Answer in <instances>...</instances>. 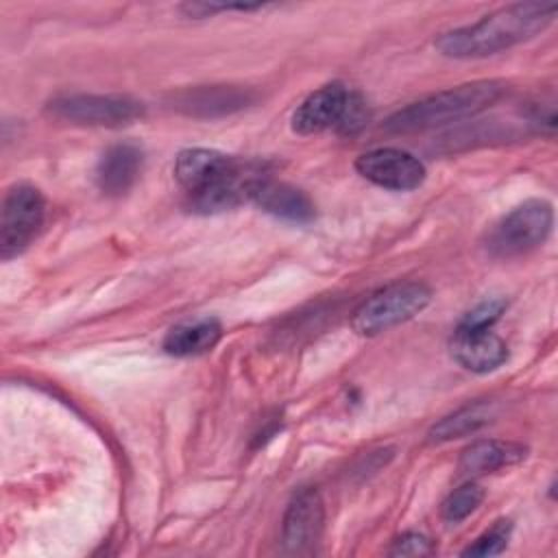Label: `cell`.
Returning a JSON list of instances; mask_svg holds the SVG:
<instances>
[{
	"label": "cell",
	"mask_w": 558,
	"mask_h": 558,
	"mask_svg": "<svg viewBox=\"0 0 558 558\" xmlns=\"http://www.w3.org/2000/svg\"><path fill=\"white\" fill-rule=\"evenodd\" d=\"M556 15V4L517 2L493 11L475 24L442 33L436 48L453 59H480L508 50L545 31Z\"/></svg>",
	"instance_id": "obj_1"
},
{
	"label": "cell",
	"mask_w": 558,
	"mask_h": 558,
	"mask_svg": "<svg viewBox=\"0 0 558 558\" xmlns=\"http://www.w3.org/2000/svg\"><path fill=\"white\" fill-rule=\"evenodd\" d=\"M257 174L259 170H248L211 148H185L174 159V179L190 194L194 211L201 214L233 209L248 201V187Z\"/></svg>",
	"instance_id": "obj_2"
},
{
	"label": "cell",
	"mask_w": 558,
	"mask_h": 558,
	"mask_svg": "<svg viewBox=\"0 0 558 558\" xmlns=\"http://www.w3.org/2000/svg\"><path fill=\"white\" fill-rule=\"evenodd\" d=\"M504 92H506V83L495 78L449 87L445 92L425 96L395 111L384 122V129L388 133H416V131H427L442 124L460 122L464 118H473L480 111L488 109L493 102H497L504 96Z\"/></svg>",
	"instance_id": "obj_3"
},
{
	"label": "cell",
	"mask_w": 558,
	"mask_h": 558,
	"mask_svg": "<svg viewBox=\"0 0 558 558\" xmlns=\"http://www.w3.org/2000/svg\"><path fill=\"white\" fill-rule=\"evenodd\" d=\"M554 227V209L543 198H530L497 220L484 238L488 255L510 259L541 246Z\"/></svg>",
	"instance_id": "obj_4"
},
{
	"label": "cell",
	"mask_w": 558,
	"mask_h": 558,
	"mask_svg": "<svg viewBox=\"0 0 558 558\" xmlns=\"http://www.w3.org/2000/svg\"><path fill=\"white\" fill-rule=\"evenodd\" d=\"M432 301V290L423 281H397L371 294L353 312V329L360 336H377L421 314Z\"/></svg>",
	"instance_id": "obj_5"
},
{
	"label": "cell",
	"mask_w": 558,
	"mask_h": 558,
	"mask_svg": "<svg viewBox=\"0 0 558 558\" xmlns=\"http://www.w3.org/2000/svg\"><path fill=\"white\" fill-rule=\"evenodd\" d=\"M46 113L78 126L118 129L144 116V105L124 94H63L48 102Z\"/></svg>",
	"instance_id": "obj_6"
},
{
	"label": "cell",
	"mask_w": 558,
	"mask_h": 558,
	"mask_svg": "<svg viewBox=\"0 0 558 558\" xmlns=\"http://www.w3.org/2000/svg\"><path fill=\"white\" fill-rule=\"evenodd\" d=\"M46 218L41 192L28 183L13 185L2 201L0 218V255L11 259L28 248Z\"/></svg>",
	"instance_id": "obj_7"
},
{
	"label": "cell",
	"mask_w": 558,
	"mask_h": 558,
	"mask_svg": "<svg viewBox=\"0 0 558 558\" xmlns=\"http://www.w3.org/2000/svg\"><path fill=\"white\" fill-rule=\"evenodd\" d=\"M355 170L371 183L408 192L425 181V166L418 157L399 148H373L355 159Z\"/></svg>",
	"instance_id": "obj_8"
},
{
	"label": "cell",
	"mask_w": 558,
	"mask_h": 558,
	"mask_svg": "<svg viewBox=\"0 0 558 558\" xmlns=\"http://www.w3.org/2000/svg\"><path fill=\"white\" fill-rule=\"evenodd\" d=\"M248 201L255 203L262 211L294 225L312 222L316 214L312 198L303 190L262 172L251 181Z\"/></svg>",
	"instance_id": "obj_9"
},
{
	"label": "cell",
	"mask_w": 558,
	"mask_h": 558,
	"mask_svg": "<svg viewBox=\"0 0 558 558\" xmlns=\"http://www.w3.org/2000/svg\"><path fill=\"white\" fill-rule=\"evenodd\" d=\"M451 357L471 373H490L497 371L508 360L506 342L490 329H471L456 327L449 340Z\"/></svg>",
	"instance_id": "obj_10"
},
{
	"label": "cell",
	"mask_w": 558,
	"mask_h": 558,
	"mask_svg": "<svg viewBox=\"0 0 558 558\" xmlns=\"http://www.w3.org/2000/svg\"><path fill=\"white\" fill-rule=\"evenodd\" d=\"M323 521L325 508L320 495L314 488L299 490L283 514L281 538L286 549L296 554L312 549L323 532Z\"/></svg>",
	"instance_id": "obj_11"
},
{
	"label": "cell",
	"mask_w": 558,
	"mask_h": 558,
	"mask_svg": "<svg viewBox=\"0 0 558 558\" xmlns=\"http://www.w3.org/2000/svg\"><path fill=\"white\" fill-rule=\"evenodd\" d=\"M351 92L342 83H327L312 92L292 113V131L301 135L320 133L338 126Z\"/></svg>",
	"instance_id": "obj_12"
},
{
	"label": "cell",
	"mask_w": 558,
	"mask_h": 558,
	"mask_svg": "<svg viewBox=\"0 0 558 558\" xmlns=\"http://www.w3.org/2000/svg\"><path fill=\"white\" fill-rule=\"evenodd\" d=\"M257 100V94L235 85H209L179 92L172 98V107L194 118H216L240 111Z\"/></svg>",
	"instance_id": "obj_13"
},
{
	"label": "cell",
	"mask_w": 558,
	"mask_h": 558,
	"mask_svg": "<svg viewBox=\"0 0 558 558\" xmlns=\"http://www.w3.org/2000/svg\"><path fill=\"white\" fill-rule=\"evenodd\" d=\"M144 153L133 142H120L109 146L96 163V185L105 196L126 194L140 179Z\"/></svg>",
	"instance_id": "obj_14"
},
{
	"label": "cell",
	"mask_w": 558,
	"mask_h": 558,
	"mask_svg": "<svg viewBox=\"0 0 558 558\" xmlns=\"http://www.w3.org/2000/svg\"><path fill=\"white\" fill-rule=\"evenodd\" d=\"M525 456H527V449L519 442L477 440L462 451L458 460V471L464 477H477V475L499 471L504 466L519 464L521 460H525Z\"/></svg>",
	"instance_id": "obj_15"
},
{
	"label": "cell",
	"mask_w": 558,
	"mask_h": 558,
	"mask_svg": "<svg viewBox=\"0 0 558 558\" xmlns=\"http://www.w3.org/2000/svg\"><path fill=\"white\" fill-rule=\"evenodd\" d=\"M220 338L222 325L216 318H201L172 327L166 333L161 349L174 357H192L211 351L220 342Z\"/></svg>",
	"instance_id": "obj_16"
},
{
	"label": "cell",
	"mask_w": 558,
	"mask_h": 558,
	"mask_svg": "<svg viewBox=\"0 0 558 558\" xmlns=\"http://www.w3.org/2000/svg\"><path fill=\"white\" fill-rule=\"evenodd\" d=\"M493 418V403L486 401H475L469 403L453 414L440 418L432 429H429V440L432 442H445L453 438H462L469 434H475L484 425H488Z\"/></svg>",
	"instance_id": "obj_17"
},
{
	"label": "cell",
	"mask_w": 558,
	"mask_h": 558,
	"mask_svg": "<svg viewBox=\"0 0 558 558\" xmlns=\"http://www.w3.org/2000/svg\"><path fill=\"white\" fill-rule=\"evenodd\" d=\"M482 499H484L482 486H477V484H473V482L462 484L460 488H456L453 493H449L447 499L442 501V508H440L442 519H445L447 523H453V525H456V523L464 521V519L482 504Z\"/></svg>",
	"instance_id": "obj_18"
},
{
	"label": "cell",
	"mask_w": 558,
	"mask_h": 558,
	"mask_svg": "<svg viewBox=\"0 0 558 558\" xmlns=\"http://www.w3.org/2000/svg\"><path fill=\"white\" fill-rule=\"evenodd\" d=\"M510 532H512L510 521H497L488 532H484L480 538H475L473 545H469L462 551V556H497L506 549Z\"/></svg>",
	"instance_id": "obj_19"
},
{
	"label": "cell",
	"mask_w": 558,
	"mask_h": 558,
	"mask_svg": "<svg viewBox=\"0 0 558 558\" xmlns=\"http://www.w3.org/2000/svg\"><path fill=\"white\" fill-rule=\"evenodd\" d=\"M504 310H506L504 299H486L477 307H473L458 325L471 327V329H493V325L499 320Z\"/></svg>",
	"instance_id": "obj_20"
},
{
	"label": "cell",
	"mask_w": 558,
	"mask_h": 558,
	"mask_svg": "<svg viewBox=\"0 0 558 558\" xmlns=\"http://www.w3.org/2000/svg\"><path fill=\"white\" fill-rule=\"evenodd\" d=\"M432 551H434L432 541L418 532H408L399 536L390 549L392 556H427Z\"/></svg>",
	"instance_id": "obj_21"
},
{
	"label": "cell",
	"mask_w": 558,
	"mask_h": 558,
	"mask_svg": "<svg viewBox=\"0 0 558 558\" xmlns=\"http://www.w3.org/2000/svg\"><path fill=\"white\" fill-rule=\"evenodd\" d=\"M368 120V113H366V105L364 100L357 96V94H351L349 96V102H347V109H344V116L338 124V129L342 133H353L357 131L360 126H364Z\"/></svg>",
	"instance_id": "obj_22"
}]
</instances>
